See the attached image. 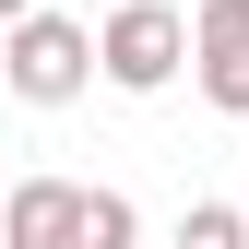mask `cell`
Returning a JSON list of instances; mask_svg holds the SVG:
<instances>
[{
	"label": "cell",
	"instance_id": "obj_1",
	"mask_svg": "<svg viewBox=\"0 0 249 249\" xmlns=\"http://www.w3.org/2000/svg\"><path fill=\"white\" fill-rule=\"evenodd\" d=\"M0 83H12L24 107H71L83 83H95V24H71V12H24V24H0Z\"/></svg>",
	"mask_w": 249,
	"mask_h": 249
},
{
	"label": "cell",
	"instance_id": "obj_2",
	"mask_svg": "<svg viewBox=\"0 0 249 249\" xmlns=\"http://www.w3.org/2000/svg\"><path fill=\"white\" fill-rule=\"evenodd\" d=\"M95 71L119 95H166V83L190 71V12H178V0H119L95 24Z\"/></svg>",
	"mask_w": 249,
	"mask_h": 249
},
{
	"label": "cell",
	"instance_id": "obj_3",
	"mask_svg": "<svg viewBox=\"0 0 249 249\" xmlns=\"http://www.w3.org/2000/svg\"><path fill=\"white\" fill-rule=\"evenodd\" d=\"M190 83L249 119V0H190Z\"/></svg>",
	"mask_w": 249,
	"mask_h": 249
},
{
	"label": "cell",
	"instance_id": "obj_4",
	"mask_svg": "<svg viewBox=\"0 0 249 249\" xmlns=\"http://www.w3.org/2000/svg\"><path fill=\"white\" fill-rule=\"evenodd\" d=\"M0 249H83V178H24V190H0Z\"/></svg>",
	"mask_w": 249,
	"mask_h": 249
},
{
	"label": "cell",
	"instance_id": "obj_5",
	"mask_svg": "<svg viewBox=\"0 0 249 249\" xmlns=\"http://www.w3.org/2000/svg\"><path fill=\"white\" fill-rule=\"evenodd\" d=\"M166 249H249V213H237V202H190Z\"/></svg>",
	"mask_w": 249,
	"mask_h": 249
},
{
	"label": "cell",
	"instance_id": "obj_6",
	"mask_svg": "<svg viewBox=\"0 0 249 249\" xmlns=\"http://www.w3.org/2000/svg\"><path fill=\"white\" fill-rule=\"evenodd\" d=\"M131 237H142L131 190H83V249H131Z\"/></svg>",
	"mask_w": 249,
	"mask_h": 249
},
{
	"label": "cell",
	"instance_id": "obj_7",
	"mask_svg": "<svg viewBox=\"0 0 249 249\" xmlns=\"http://www.w3.org/2000/svg\"><path fill=\"white\" fill-rule=\"evenodd\" d=\"M24 12H36V0H0V24H24Z\"/></svg>",
	"mask_w": 249,
	"mask_h": 249
}]
</instances>
